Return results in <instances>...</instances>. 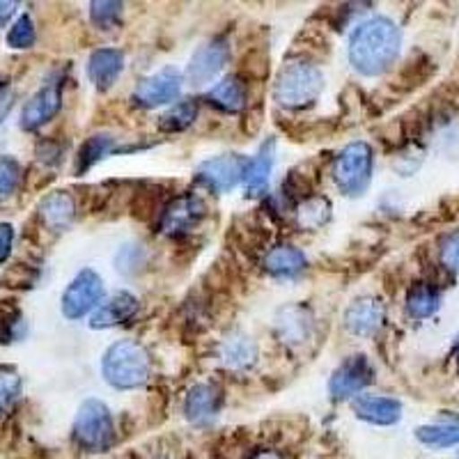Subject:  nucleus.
Here are the masks:
<instances>
[{"label": "nucleus", "instance_id": "obj_35", "mask_svg": "<svg viewBox=\"0 0 459 459\" xmlns=\"http://www.w3.org/2000/svg\"><path fill=\"white\" fill-rule=\"evenodd\" d=\"M12 246H14V228L10 223H0V266L12 255Z\"/></svg>", "mask_w": 459, "mask_h": 459}, {"label": "nucleus", "instance_id": "obj_28", "mask_svg": "<svg viewBox=\"0 0 459 459\" xmlns=\"http://www.w3.org/2000/svg\"><path fill=\"white\" fill-rule=\"evenodd\" d=\"M329 216H331V204L329 200H324V198L306 200L297 212L299 225L306 230L322 228V225L329 221Z\"/></svg>", "mask_w": 459, "mask_h": 459}, {"label": "nucleus", "instance_id": "obj_27", "mask_svg": "<svg viewBox=\"0 0 459 459\" xmlns=\"http://www.w3.org/2000/svg\"><path fill=\"white\" fill-rule=\"evenodd\" d=\"M416 437L432 448H450L459 444V425H425L416 429Z\"/></svg>", "mask_w": 459, "mask_h": 459}, {"label": "nucleus", "instance_id": "obj_2", "mask_svg": "<svg viewBox=\"0 0 459 459\" xmlns=\"http://www.w3.org/2000/svg\"><path fill=\"white\" fill-rule=\"evenodd\" d=\"M101 372L110 386L129 391L145 384L150 377V356L145 347H141L134 340H120L110 344L101 359Z\"/></svg>", "mask_w": 459, "mask_h": 459}, {"label": "nucleus", "instance_id": "obj_36", "mask_svg": "<svg viewBox=\"0 0 459 459\" xmlns=\"http://www.w3.org/2000/svg\"><path fill=\"white\" fill-rule=\"evenodd\" d=\"M14 12H16V3H3V0H0V28L10 23Z\"/></svg>", "mask_w": 459, "mask_h": 459}, {"label": "nucleus", "instance_id": "obj_5", "mask_svg": "<svg viewBox=\"0 0 459 459\" xmlns=\"http://www.w3.org/2000/svg\"><path fill=\"white\" fill-rule=\"evenodd\" d=\"M113 437V416H110L108 407L100 400H85L76 413V420H74L76 444L90 453H101V450L110 448Z\"/></svg>", "mask_w": 459, "mask_h": 459}, {"label": "nucleus", "instance_id": "obj_15", "mask_svg": "<svg viewBox=\"0 0 459 459\" xmlns=\"http://www.w3.org/2000/svg\"><path fill=\"white\" fill-rule=\"evenodd\" d=\"M354 411L360 420L372 425H393L400 420L402 404L393 397L360 395L354 400Z\"/></svg>", "mask_w": 459, "mask_h": 459}, {"label": "nucleus", "instance_id": "obj_6", "mask_svg": "<svg viewBox=\"0 0 459 459\" xmlns=\"http://www.w3.org/2000/svg\"><path fill=\"white\" fill-rule=\"evenodd\" d=\"M246 168H248V159L241 154H221V157L200 163L195 170V179L214 194H225L244 179Z\"/></svg>", "mask_w": 459, "mask_h": 459}, {"label": "nucleus", "instance_id": "obj_17", "mask_svg": "<svg viewBox=\"0 0 459 459\" xmlns=\"http://www.w3.org/2000/svg\"><path fill=\"white\" fill-rule=\"evenodd\" d=\"M221 407V393L212 384H198L188 391L186 402H184V413L191 423H207L216 416Z\"/></svg>", "mask_w": 459, "mask_h": 459}, {"label": "nucleus", "instance_id": "obj_4", "mask_svg": "<svg viewBox=\"0 0 459 459\" xmlns=\"http://www.w3.org/2000/svg\"><path fill=\"white\" fill-rule=\"evenodd\" d=\"M372 166H375V157H372V147L368 143H350L335 157L333 163V179L338 188L344 195L356 198V195L366 194V188L370 186L372 179Z\"/></svg>", "mask_w": 459, "mask_h": 459}, {"label": "nucleus", "instance_id": "obj_22", "mask_svg": "<svg viewBox=\"0 0 459 459\" xmlns=\"http://www.w3.org/2000/svg\"><path fill=\"white\" fill-rule=\"evenodd\" d=\"M207 100L216 108L225 110V113H237L246 104V83L239 76H225L221 83H216L212 88V92L207 94Z\"/></svg>", "mask_w": 459, "mask_h": 459}, {"label": "nucleus", "instance_id": "obj_1", "mask_svg": "<svg viewBox=\"0 0 459 459\" xmlns=\"http://www.w3.org/2000/svg\"><path fill=\"white\" fill-rule=\"evenodd\" d=\"M402 37L395 23L384 16H372L359 23L350 37V60L356 72L379 76L395 63Z\"/></svg>", "mask_w": 459, "mask_h": 459}, {"label": "nucleus", "instance_id": "obj_30", "mask_svg": "<svg viewBox=\"0 0 459 459\" xmlns=\"http://www.w3.org/2000/svg\"><path fill=\"white\" fill-rule=\"evenodd\" d=\"M22 168L12 157H0V200H7L19 186Z\"/></svg>", "mask_w": 459, "mask_h": 459}, {"label": "nucleus", "instance_id": "obj_3", "mask_svg": "<svg viewBox=\"0 0 459 459\" xmlns=\"http://www.w3.org/2000/svg\"><path fill=\"white\" fill-rule=\"evenodd\" d=\"M324 88L322 72L308 63H290L278 74L273 97L287 108H303L319 97Z\"/></svg>", "mask_w": 459, "mask_h": 459}, {"label": "nucleus", "instance_id": "obj_29", "mask_svg": "<svg viewBox=\"0 0 459 459\" xmlns=\"http://www.w3.org/2000/svg\"><path fill=\"white\" fill-rule=\"evenodd\" d=\"M7 44L12 48H30L35 44V23L28 14H22L12 23L10 32H7Z\"/></svg>", "mask_w": 459, "mask_h": 459}, {"label": "nucleus", "instance_id": "obj_25", "mask_svg": "<svg viewBox=\"0 0 459 459\" xmlns=\"http://www.w3.org/2000/svg\"><path fill=\"white\" fill-rule=\"evenodd\" d=\"M195 117H198V106H195L194 100H186L182 104L172 106L170 110L159 117V129L166 131V134H178V131L188 129V126L194 125Z\"/></svg>", "mask_w": 459, "mask_h": 459}, {"label": "nucleus", "instance_id": "obj_33", "mask_svg": "<svg viewBox=\"0 0 459 459\" xmlns=\"http://www.w3.org/2000/svg\"><path fill=\"white\" fill-rule=\"evenodd\" d=\"M441 264L448 272L459 273V230L450 232L444 241H441Z\"/></svg>", "mask_w": 459, "mask_h": 459}, {"label": "nucleus", "instance_id": "obj_26", "mask_svg": "<svg viewBox=\"0 0 459 459\" xmlns=\"http://www.w3.org/2000/svg\"><path fill=\"white\" fill-rule=\"evenodd\" d=\"M115 143L113 138L106 136V134H97V136L88 138L83 143V147L79 150V157H76V172H85L94 166V163H100L101 159L108 157L110 152H113Z\"/></svg>", "mask_w": 459, "mask_h": 459}, {"label": "nucleus", "instance_id": "obj_24", "mask_svg": "<svg viewBox=\"0 0 459 459\" xmlns=\"http://www.w3.org/2000/svg\"><path fill=\"white\" fill-rule=\"evenodd\" d=\"M438 303H441V294L437 287L428 285V282H418L407 294V310L416 319H425L437 313Z\"/></svg>", "mask_w": 459, "mask_h": 459}, {"label": "nucleus", "instance_id": "obj_32", "mask_svg": "<svg viewBox=\"0 0 459 459\" xmlns=\"http://www.w3.org/2000/svg\"><path fill=\"white\" fill-rule=\"evenodd\" d=\"M122 14V3H90V16L101 28L113 26Z\"/></svg>", "mask_w": 459, "mask_h": 459}, {"label": "nucleus", "instance_id": "obj_11", "mask_svg": "<svg viewBox=\"0 0 459 459\" xmlns=\"http://www.w3.org/2000/svg\"><path fill=\"white\" fill-rule=\"evenodd\" d=\"M63 104V88L60 83H48L32 94L22 110V126L26 131H35L56 117Z\"/></svg>", "mask_w": 459, "mask_h": 459}, {"label": "nucleus", "instance_id": "obj_9", "mask_svg": "<svg viewBox=\"0 0 459 459\" xmlns=\"http://www.w3.org/2000/svg\"><path fill=\"white\" fill-rule=\"evenodd\" d=\"M372 377H375V370H372L370 360L366 356H351L333 372L329 391L335 400H350L366 386H370Z\"/></svg>", "mask_w": 459, "mask_h": 459}, {"label": "nucleus", "instance_id": "obj_21", "mask_svg": "<svg viewBox=\"0 0 459 459\" xmlns=\"http://www.w3.org/2000/svg\"><path fill=\"white\" fill-rule=\"evenodd\" d=\"M255 342L246 333H232L223 340L221 344V360L223 366L232 368V370H244L255 363Z\"/></svg>", "mask_w": 459, "mask_h": 459}, {"label": "nucleus", "instance_id": "obj_19", "mask_svg": "<svg viewBox=\"0 0 459 459\" xmlns=\"http://www.w3.org/2000/svg\"><path fill=\"white\" fill-rule=\"evenodd\" d=\"M273 150H276V143L266 141L255 157L248 159V168H246L244 175L248 195H262L266 191V186H269V179H272L273 170Z\"/></svg>", "mask_w": 459, "mask_h": 459}, {"label": "nucleus", "instance_id": "obj_14", "mask_svg": "<svg viewBox=\"0 0 459 459\" xmlns=\"http://www.w3.org/2000/svg\"><path fill=\"white\" fill-rule=\"evenodd\" d=\"M384 322V306L372 297L356 299L347 313H344V326L356 335H370Z\"/></svg>", "mask_w": 459, "mask_h": 459}, {"label": "nucleus", "instance_id": "obj_8", "mask_svg": "<svg viewBox=\"0 0 459 459\" xmlns=\"http://www.w3.org/2000/svg\"><path fill=\"white\" fill-rule=\"evenodd\" d=\"M179 92H182V76L168 67L143 79L134 90V101L145 108H157L178 100Z\"/></svg>", "mask_w": 459, "mask_h": 459}, {"label": "nucleus", "instance_id": "obj_39", "mask_svg": "<svg viewBox=\"0 0 459 459\" xmlns=\"http://www.w3.org/2000/svg\"><path fill=\"white\" fill-rule=\"evenodd\" d=\"M3 85L5 83H3V76H0V92H3Z\"/></svg>", "mask_w": 459, "mask_h": 459}, {"label": "nucleus", "instance_id": "obj_31", "mask_svg": "<svg viewBox=\"0 0 459 459\" xmlns=\"http://www.w3.org/2000/svg\"><path fill=\"white\" fill-rule=\"evenodd\" d=\"M22 391V379L12 368H0V413L5 411Z\"/></svg>", "mask_w": 459, "mask_h": 459}, {"label": "nucleus", "instance_id": "obj_34", "mask_svg": "<svg viewBox=\"0 0 459 459\" xmlns=\"http://www.w3.org/2000/svg\"><path fill=\"white\" fill-rule=\"evenodd\" d=\"M141 248L138 246H125L120 253H117V269L120 272H131L134 266H141Z\"/></svg>", "mask_w": 459, "mask_h": 459}, {"label": "nucleus", "instance_id": "obj_23", "mask_svg": "<svg viewBox=\"0 0 459 459\" xmlns=\"http://www.w3.org/2000/svg\"><path fill=\"white\" fill-rule=\"evenodd\" d=\"M276 326L282 342H290V344L303 342V340L308 338V331H310L308 313H306L303 308H299V306L282 308L276 317Z\"/></svg>", "mask_w": 459, "mask_h": 459}, {"label": "nucleus", "instance_id": "obj_18", "mask_svg": "<svg viewBox=\"0 0 459 459\" xmlns=\"http://www.w3.org/2000/svg\"><path fill=\"white\" fill-rule=\"evenodd\" d=\"M125 67V56L115 48H97L88 60V76L100 90L110 88Z\"/></svg>", "mask_w": 459, "mask_h": 459}, {"label": "nucleus", "instance_id": "obj_38", "mask_svg": "<svg viewBox=\"0 0 459 459\" xmlns=\"http://www.w3.org/2000/svg\"><path fill=\"white\" fill-rule=\"evenodd\" d=\"M455 351H457V360H459V338H457V344H455Z\"/></svg>", "mask_w": 459, "mask_h": 459}, {"label": "nucleus", "instance_id": "obj_12", "mask_svg": "<svg viewBox=\"0 0 459 459\" xmlns=\"http://www.w3.org/2000/svg\"><path fill=\"white\" fill-rule=\"evenodd\" d=\"M230 57V47L225 39H214V42L204 44L203 48L195 51L191 57V65L186 69V79L194 85H204L214 79L216 74L225 67Z\"/></svg>", "mask_w": 459, "mask_h": 459}, {"label": "nucleus", "instance_id": "obj_20", "mask_svg": "<svg viewBox=\"0 0 459 459\" xmlns=\"http://www.w3.org/2000/svg\"><path fill=\"white\" fill-rule=\"evenodd\" d=\"M264 269L272 276L292 278L306 269V255L294 246H276V248L266 253Z\"/></svg>", "mask_w": 459, "mask_h": 459}, {"label": "nucleus", "instance_id": "obj_37", "mask_svg": "<svg viewBox=\"0 0 459 459\" xmlns=\"http://www.w3.org/2000/svg\"><path fill=\"white\" fill-rule=\"evenodd\" d=\"M251 459H282L276 450H260V453L253 455Z\"/></svg>", "mask_w": 459, "mask_h": 459}, {"label": "nucleus", "instance_id": "obj_13", "mask_svg": "<svg viewBox=\"0 0 459 459\" xmlns=\"http://www.w3.org/2000/svg\"><path fill=\"white\" fill-rule=\"evenodd\" d=\"M138 313V299L129 292H117L110 299H106L100 308L94 310L90 326L92 329H108V326H117V324L129 322L134 315Z\"/></svg>", "mask_w": 459, "mask_h": 459}, {"label": "nucleus", "instance_id": "obj_7", "mask_svg": "<svg viewBox=\"0 0 459 459\" xmlns=\"http://www.w3.org/2000/svg\"><path fill=\"white\" fill-rule=\"evenodd\" d=\"M104 297V282L92 269H83L74 278L63 294V315L67 319H81Z\"/></svg>", "mask_w": 459, "mask_h": 459}, {"label": "nucleus", "instance_id": "obj_10", "mask_svg": "<svg viewBox=\"0 0 459 459\" xmlns=\"http://www.w3.org/2000/svg\"><path fill=\"white\" fill-rule=\"evenodd\" d=\"M204 216V203L198 198V195H179V198L172 200L166 209H163L161 221V232L166 235H184L191 228L203 221Z\"/></svg>", "mask_w": 459, "mask_h": 459}, {"label": "nucleus", "instance_id": "obj_16", "mask_svg": "<svg viewBox=\"0 0 459 459\" xmlns=\"http://www.w3.org/2000/svg\"><path fill=\"white\" fill-rule=\"evenodd\" d=\"M76 216V204L67 191H53L39 203V219L53 232H63Z\"/></svg>", "mask_w": 459, "mask_h": 459}]
</instances>
